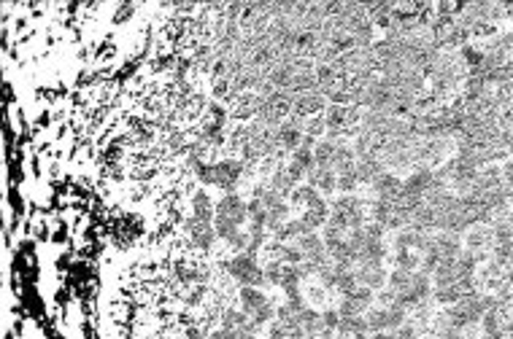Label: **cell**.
I'll return each mask as SVG.
<instances>
[{"mask_svg":"<svg viewBox=\"0 0 513 339\" xmlns=\"http://www.w3.org/2000/svg\"><path fill=\"white\" fill-rule=\"evenodd\" d=\"M241 302H243V312L249 315V320H252L254 326L273 318V307H270V302H268L265 294L256 291V288H243V291H241Z\"/></svg>","mask_w":513,"mask_h":339,"instance_id":"277c9868","label":"cell"},{"mask_svg":"<svg viewBox=\"0 0 513 339\" xmlns=\"http://www.w3.org/2000/svg\"><path fill=\"white\" fill-rule=\"evenodd\" d=\"M397 320H400V315H397V312H392V309H381V312L370 315V326H373V329H384V326H394Z\"/></svg>","mask_w":513,"mask_h":339,"instance_id":"8fae6325","label":"cell"},{"mask_svg":"<svg viewBox=\"0 0 513 339\" xmlns=\"http://www.w3.org/2000/svg\"><path fill=\"white\" fill-rule=\"evenodd\" d=\"M321 108V97L316 92H303L294 100V111L297 113H314Z\"/></svg>","mask_w":513,"mask_h":339,"instance_id":"ba28073f","label":"cell"},{"mask_svg":"<svg viewBox=\"0 0 513 339\" xmlns=\"http://www.w3.org/2000/svg\"><path fill=\"white\" fill-rule=\"evenodd\" d=\"M381 270H379V264L376 261H368V264H362V270L356 272V280L359 283H365V285H379L381 283Z\"/></svg>","mask_w":513,"mask_h":339,"instance_id":"9c48e42d","label":"cell"},{"mask_svg":"<svg viewBox=\"0 0 513 339\" xmlns=\"http://www.w3.org/2000/svg\"><path fill=\"white\" fill-rule=\"evenodd\" d=\"M368 302H370V291L368 288H354L352 294L343 296L341 315H362V309L368 307Z\"/></svg>","mask_w":513,"mask_h":339,"instance_id":"5b68a950","label":"cell"},{"mask_svg":"<svg viewBox=\"0 0 513 339\" xmlns=\"http://www.w3.org/2000/svg\"><path fill=\"white\" fill-rule=\"evenodd\" d=\"M194 218H200V221H211V199L200 191V194H194Z\"/></svg>","mask_w":513,"mask_h":339,"instance_id":"7c38bea8","label":"cell"},{"mask_svg":"<svg viewBox=\"0 0 513 339\" xmlns=\"http://www.w3.org/2000/svg\"><path fill=\"white\" fill-rule=\"evenodd\" d=\"M330 226L346 232V229H359L362 226V202L354 199V197H343L338 205H335V213L330 218Z\"/></svg>","mask_w":513,"mask_h":339,"instance_id":"7a4b0ae2","label":"cell"},{"mask_svg":"<svg viewBox=\"0 0 513 339\" xmlns=\"http://www.w3.org/2000/svg\"><path fill=\"white\" fill-rule=\"evenodd\" d=\"M241 162H217V164H197V173L205 184L211 186H219V188H230L241 178Z\"/></svg>","mask_w":513,"mask_h":339,"instance_id":"6da1fadb","label":"cell"},{"mask_svg":"<svg viewBox=\"0 0 513 339\" xmlns=\"http://www.w3.org/2000/svg\"><path fill=\"white\" fill-rule=\"evenodd\" d=\"M349 119H352V111H349V108H341V105L330 108V113H327V124H330L332 129L346 127V124H349Z\"/></svg>","mask_w":513,"mask_h":339,"instance_id":"30bf717a","label":"cell"},{"mask_svg":"<svg viewBox=\"0 0 513 339\" xmlns=\"http://www.w3.org/2000/svg\"><path fill=\"white\" fill-rule=\"evenodd\" d=\"M311 184L321 188V191H332L338 186V175L330 170V167H314L311 170Z\"/></svg>","mask_w":513,"mask_h":339,"instance_id":"52a82bcc","label":"cell"},{"mask_svg":"<svg viewBox=\"0 0 513 339\" xmlns=\"http://www.w3.org/2000/svg\"><path fill=\"white\" fill-rule=\"evenodd\" d=\"M276 143L284 146V149H297V143L303 140V132H300V122H284L276 132Z\"/></svg>","mask_w":513,"mask_h":339,"instance_id":"8992f818","label":"cell"},{"mask_svg":"<svg viewBox=\"0 0 513 339\" xmlns=\"http://www.w3.org/2000/svg\"><path fill=\"white\" fill-rule=\"evenodd\" d=\"M227 270H230V275H232V278L241 280L246 288L259 285V283L265 280V272L256 267V261L252 259V253H241V256H235V259L227 264Z\"/></svg>","mask_w":513,"mask_h":339,"instance_id":"3957f363","label":"cell"}]
</instances>
